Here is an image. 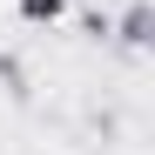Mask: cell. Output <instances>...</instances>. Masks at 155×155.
I'll use <instances>...</instances> for the list:
<instances>
[{"instance_id": "obj_3", "label": "cell", "mask_w": 155, "mask_h": 155, "mask_svg": "<svg viewBox=\"0 0 155 155\" xmlns=\"http://www.w3.org/2000/svg\"><path fill=\"white\" fill-rule=\"evenodd\" d=\"M0 81H7V94H14V101H27V68H20L14 54H0Z\"/></svg>"}, {"instance_id": "obj_2", "label": "cell", "mask_w": 155, "mask_h": 155, "mask_svg": "<svg viewBox=\"0 0 155 155\" xmlns=\"http://www.w3.org/2000/svg\"><path fill=\"white\" fill-rule=\"evenodd\" d=\"M68 14V0H20V20H34V27H54Z\"/></svg>"}, {"instance_id": "obj_1", "label": "cell", "mask_w": 155, "mask_h": 155, "mask_svg": "<svg viewBox=\"0 0 155 155\" xmlns=\"http://www.w3.org/2000/svg\"><path fill=\"white\" fill-rule=\"evenodd\" d=\"M108 34L121 47H155V7H148V0H128L121 20H108Z\"/></svg>"}]
</instances>
